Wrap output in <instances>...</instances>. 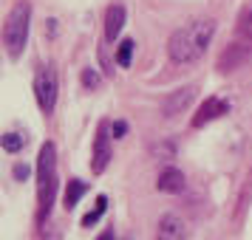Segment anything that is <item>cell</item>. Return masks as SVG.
Instances as JSON below:
<instances>
[{"label":"cell","mask_w":252,"mask_h":240,"mask_svg":"<svg viewBox=\"0 0 252 240\" xmlns=\"http://www.w3.org/2000/svg\"><path fill=\"white\" fill-rule=\"evenodd\" d=\"M238 40H244L247 46L252 43V9H247V12L241 14V20H238Z\"/></svg>","instance_id":"12"},{"label":"cell","mask_w":252,"mask_h":240,"mask_svg":"<svg viewBox=\"0 0 252 240\" xmlns=\"http://www.w3.org/2000/svg\"><path fill=\"white\" fill-rule=\"evenodd\" d=\"M229 105L224 102V99H218V96H210V99H204V105L198 107V113L193 116V127H204L207 122H213V119H218V116L227 113Z\"/></svg>","instance_id":"7"},{"label":"cell","mask_w":252,"mask_h":240,"mask_svg":"<svg viewBox=\"0 0 252 240\" xmlns=\"http://www.w3.org/2000/svg\"><path fill=\"white\" fill-rule=\"evenodd\" d=\"M82 85H85V88H96V85H99V74L94 68H85L82 71Z\"/></svg>","instance_id":"16"},{"label":"cell","mask_w":252,"mask_h":240,"mask_svg":"<svg viewBox=\"0 0 252 240\" xmlns=\"http://www.w3.org/2000/svg\"><path fill=\"white\" fill-rule=\"evenodd\" d=\"M99 240H114V235H111V232H105V235H99Z\"/></svg>","instance_id":"19"},{"label":"cell","mask_w":252,"mask_h":240,"mask_svg":"<svg viewBox=\"0 0 252 240\" xmlns=\"http://www.w3.org/2000/svg\"><path fill=\"white\" fill-rule=\"evenodd\" d=\"M156 187H159L161 192H182L184 189V175L179 170H164L159 175V181H156Z\"/></svg>","instance_id":"10"},{"label":"cell","mask_w":252,"mask_h":240,"mask_svg":"<svg viewBox=\"0 0 252 240\" xmlns=\"http://www.w3.org/2000/svg\"><path fill=\"white\" fill-rule=\"evenodd\" d=\"M111 125L108 122H99V127H96V138H94V156H91V170L99 175V172H105V167H108V161H111Z\"/></svg>","instance_id":"5"},{"label":"cell","mask_w":252,"mask_h":240,"mask_svg":"<svg viewBox=\"0 0 252 240\" xmlns=\"http://www.w3.org/2000/svg\"><path fill=\"white\" fill-rule=\"evenodd\" d=\"M34 96H37V105H40L43 113L46 116L54 113V107H57V71L51 68V65H43V68L37 71Z\"/></svg>","instance_id":"4"},{"label":"cell","mask_w":252,"mask_h":240,"mask_svg":"<svg viewBox=\"0 0 252 240\" xmlns=\"http://www.w3.org/2000/svg\"><path fill=\"white\" fill-rule=\"evenodd\" d=\"M23 144H26V136L17 133V130H9V133L3 136V150H6V153H17V150H23Z\"/></svg>","instance_id":"13"},{"label":"cell","mask_w":252,"mask_h":240,"mask_svg":"<svg viewBox=\"0 0 252 240\" xmlns=\"http://www.w3.org/2000/svg\"><path fill=\"white\" fill-rule=\"evenodd\" d=\"M26 175H29V167L26 164H17L14 167V178H26Z\"/></svg>","instance_id":"18"},{"label":"cell","mask_w":252,"mask_h":240,"mask_svg":"<svg viewBox=\"0 0 252 240\" xmlns=\"http://www.w3.org/2000/svg\"><path fill=\"white\" fill-rule=\"evenodd\" d=\"M57 195V147L46 141L37 156V223H46Z\"/></svg>","instance_id":"2"},{"label":"cell","mask_w":252,"mask_h":240,"mask_svg":"<svg viewBox=\"0 0 252 240\" xmlns=\"http://www.w3.org/2000/svg\"><path fill=\"white\" fill-rule=\"evenodd\" d=\"M216 34V23L213 20H193V23L176 28L167 40V54H170L173 62L179 65H187V62H195V59L204 57V51L210 48V40Z\"/></svg>","instance_id":"1"},{"label":"cell","mask_w":252,"mask_h":240,"mask_svg":"<svg viewBox=\"0 0 252 240\" xmlns=\"http://www.w3.org/2000/svg\"><path fill=\"white\" fill-rule=\"evenodd\" d=\"M122 26H125V6L122 3L108 6V12H105V40L114 43L119 31H122Z\"/></svg>","instance_id":"8"},{"label":"cell","mask_w":252,"mask_h":240,"mask_svg":"<svg viewBox=\"0 0 252 240\" xmlns=\"http://www.w3.org/2000/svg\"><path fill=\"white\" fill-rule=\"evenodd\" d=\"M105 206H108V198H105V195H99V198H96V206H94V212H88V215L82 217V226H94V223L102 217Z\"/></svg>","instance_id":"15"},{"label":"cell","mask_w":252,"mask_h":240,"mask_svg":"<svg viewBox=\"0 0 252 240\" xmlns=\"http://www.w3.org/2000/svg\"><path fill=\"white\" fill-rule=\"evenodd\" d=\"M88 192V184L80 181V178H71L68 187H65V198H63V206L65 209H74V206L80 204V198Z\"/></svg>","instance_id":"11"},{"label":"cell","mask_w":252,"mask_h":240,"mask_svg":"<svg viewBox=\"0 0 252 240\" xmlns=\"http://www.w3.org/2000/svg\"><path fill=\"white\" fill-rule=\"evenodd\" d=\"M156 240H190V229L179 215H164L156 229Z\"/></svg>","instance_id":"6"},{"label":"cell","mask_w":252,"mask_h":240,"mask_svg":"<svg viewBox=\"0 0 252 240\" xmlns=\"http://www.w3.org/2000/svg\"><path fill=\"white\" fill-rule=\"evenodd\" d=\"M193 96H195L193 85H187V88H182V91H176L173 96H167V102H164V116H176L179 110H184L187 105L193 102Z\"/></svg>","instance_id":"9"},{"label":"cell","mask_w":252,"mask_h":240,"mask_svg":"<svg viewBox=\"0 0 252 240\" xmlns=\"http://www.w3.org/2000/svg\"><path fill=\"white\" fill-rule=\"evenodd\" d=\"M133 48H136L133 40H122V43H119V51H116V65L127 68V65H130V57H133Z\"/></svg>","instance_id":"14"},{"label":"cell","mask_w":252,"mask_h":240,"mask_svg":"<svg viewBox=\"0 0 252 240\" xmlns=\"http://www.w3.org/2000/svg\"><path fill=\"white\" fill-rule=\"evenodd\" d=\"M111 130H114V138H122L127 133V125H125V122H114V127H111Z\"/></svg>","instance_id":"17"},{"label":"cell","mask_w":252,"mask_h":240,"mask_svg":"<svg viewBox=\"0 0 252 240\" xmlns=\"http://www.w3.org/2000/svg\"><path fill=\"white\" fill-rule=\"evenodd\" d=\"M29 23H32V6H29V0H17L12 12L6 14V23H3V46H6V54L12 59H17L26 51Z\"/></svg>","instance_id":"3"}]
</instances>
